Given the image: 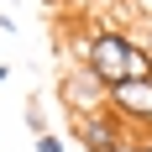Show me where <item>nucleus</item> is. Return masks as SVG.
Segmentation results:
<instances>
[{
    "mask_svg": "<svg viewBox=\"0 0 152 152\" xmlns=\"http://www.w3.org/2000/svg\"><path fill=\"white\" fill-rule=\"evenodd\" d=\"M84 68H89L100 84H121V79H152V58L147 47H137L126 31H100L89 42V58H84Z\"/></svg>",
    "mask_w": 152,
    "mask_h": 152,
    "instance_id": "1",
    "label": "nucleus"
},
{
    "mask_svg": "<svg viewBox=\"0 0 152 152\" xmlns=\"http://www.w3.org/2000/svg\"><path fill=\"white\" fill-rule=\"evenodd\" d=\"M105 105L115 121H137V126H152V79H121L105 89Z\"/></svg>",
    "mask_w": 152,
    "mask_h": 152,
    "instance_id": "2",
    "label": "nucleus"
},
{
    "mask_svg": "<svg viewBox=\"0 0 152 152\" xmlns=\"http://www.w3.org/2000/svg\"><path fill=\"white\" fill-rule=\"evenodd\" d=\"M79 142L89 152H121V121L110 110H94V115H79Z\"/></svg>",
    "mask_w": 152,
    "mask_h": 152,
    "instance_id": "3",
    "label": "nucleus"
},
{
    "mask_svg": "<svg viewBox=\"0 0 152 152\" xmlns=\"http://www.w3.org/2000/svg\"><path fill=\"white\" fill-rule=\"evenodd\" d=\"M63 94H68V110H79V115H94V110L105 105V84H100V79L89 74V68H79V74H68Z\"/></svg>",
    "mask_w": 152,
    "mask_h": 152,
    "instance_id": "4",
    "label": "nucleus"
},
{
    "mask_svg": "<svg viewBox=\"0 0 152 152\" xmlns=\"http://www.w3.org/2000/svg\"><path fill=\"white\" fill-rule=\"evenodd\" d=\"M26 126H31V131H37V137H42V131H47V115H42V105H26Z\"/></svg>",
    "mask_w": 152,
    "mask_h": 152,
    "instance_id": "5",
    "label": "nucleus"
},
{
    "mask_svg": "<svg viewBox=\"0 0 152 152\" xmlns=\"http://www.w3.org/2000/svg\"><path fill=\"white\" fill-rule=\"evenodd\" d=\"M37 152H63V137H53V131H42V137H37Z\"/></svg>",
    "mask_w": 152,
    "mask_h": 152,
    "instance_id": "6",
    "label": "nucleus"
},
{
    "mask_svg": "<svg viewBox=\"0 0 152 152\" xmlns=\"http://www.w3.org/2000/svg\"><path fill=\"white\" fill-rule=\"evenodd\" d=\"M137 152H152V126H147V137H142V147Z\"/></svg>",
    "mask_w": 152,
    "mask_h": 152,
    "instance_id": "7",
    "label": "nucleus"
},
{
    "mask_svg": "<svg viewBox=\"0 0 152 152\" xmlns=\"http://www.w3.org/2000/svg\"><path fill=\"white\" fill-rule=\"evenodd\" d=\"M5 79H11V68H5V63H0V84H5Z\"/></svg>",
    "mask_w": 152,
    "mask_h": 152,
    "instance_id": "8",
    "label": "nucleus"
}]
</instances>
